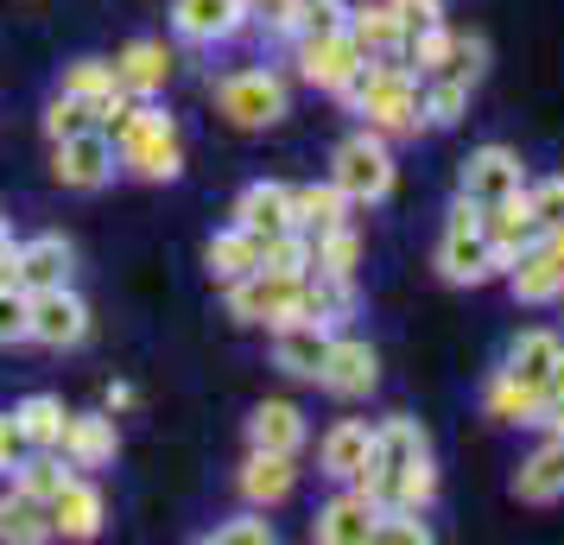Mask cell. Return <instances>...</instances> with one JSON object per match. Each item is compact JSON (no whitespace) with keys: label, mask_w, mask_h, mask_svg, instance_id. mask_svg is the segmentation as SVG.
I'll use <instances>...</instances> for the list:
<instances>
[{"label":"cell","mask_w":564,"mask_h":545,"mask_svg":"<svg viewBox=\"0 0 564 545\" xmlns=\"http://www.w3.org/2000/svg\"><path fill=\"white\" fill-rule=\"evenodd\" d=\"M469 96H476V83L451 77V70H437V77H419V121L425 128H457L463 115H469Z\"/></svg>","instance_id":"cell-26"},{"label":"cell","mask_w":564,"mask_h":545,"mask_svg":"<svg viewBox=\"0 0 564 545\" xmlns=\"http://www.w3.org/2000/svg\"><path fill=\"white\" fill-rule=\"evenodd\" d=\"M349 197L336 190V184H299L292 190V229H305V235H324L336 229V222H349Z\"/></svg>","instance_id":"cell-32"},{"label":"cell","mask_w":564,"mask_h":545,"mask_svg":"<svg viewBox=\"0 0 564 545\" xmlns=\"http://www.w3.org/2000/svg\"><path fill=\"white\" fill-rule=\"evenodd\" d=\"M527 197H533V216L539 229L552 235L564 229V172H545V178H527Z\"/></svg>","instance_id":"cell-41"},{"label":"cell","mask_w":564,"mask_h":545,"mask_svg":"<svg viewBox=\"0 0 564 545\" xmlns=\"http://www.w3.org/2000/svg\"><path fill=\"white\" fill-rule=\"evenodd\" d=\"M209 545H273V520H267V508H248V514L223 520V526H209L204 533Z\"/></svg>","instance_id":"cell-40"},{"label":"cell","mask_w":564,"mask_h":545,"mask_svg":"<svg viewBox=\"0 0 564 545\" xmlns=\"http://www.w3.org/2000/svg\"><path fill=\"white\" fill-rule=\"evenodd\" d=\"M121 172H133V178H147V184H172L184 172V146H178V133H153V140H133V146H121Z\"/></svg>","instance_id":"cell-30"},{"label":"cell","mask_w":564,"mask_h":545,"mask_svg":"<svg viewBox=\"0 0 564 545\" xmlns=\"http://www.w3.org/2000/svg\"><path fill=\"white\" fill-rule=\"evenodd\" d=\"M13 418H20V432H26L32 450H57V438H64V400L57 393H32V400H20L13 406Z\"/></svg>","instance_id":"cell-36"},{"label":"cell","mask_w":564,"mask_h":545,"mask_svg":"<svg viewBox=\"0 0 564 545\" xmlns=\"http://www.w3.org/2000/svg\"><path fill=\"white\" fill-rule=\"evenodd\" d=\"M361 64H368V52L349 39V26H336V32H299V77H305L311 89L343 96V89L356 83Z\"/></svg>","instance_id":"cell-6"},{"label":"cell","mask_w":564,"mask_h":545,"mask_svg":"<svg viewBox=\"0 0 564 545\" xmlns=\"http://www.w3.org/2000/svg\"><path fill=\"white\" fill-rule=\"evenodd\" d=\"M70 476H77V469H70V457H64V450H26V464L13 469V489H26L32 501H52Z\"/></svg>","instance_id":"cell-37"},{"label":"cell","mask_w":564,"mask_h":545,"mask_svg":"<svg viewBox=\"0 0 564 545\" xmlns=\"http://www.w3.org/2000/svg\"><path fill=\"white\" fill-rule=\"evenodd\" d=\"M336 26H349V0H299L292 39H299V32H336Z\"/></svg>","instance_id":"cell-44"},{"label":"cell","mask_w":564,"mask_h":545,"mask_svg":"<svg viewBox=\"0 0 564 545\" xmlns=\"http://www.w3.org/2000/svg\"><path fill=\"white\" fill-rule=\"evenodd\" d=\"M52 172L64 190H102L115 172H121V159H115V140H108V128H83V133H64V140H52Z\"/></svg>","instance_id":"cell-7"},{"label":"cell","mask_w":564,"mask_h":545,"mask_svg":"<svg viewBox=\"0 0 564 545\" xmlns=\"http://www.w3.org/2000/svg\"><path fill=\"white\" fill-rule=\"evenodd\" d=\"M444 70H451V77H463V83H482V70H488V39H457Z\"/></svg>","instance_id":"cell-45"},{"label":"cell","mask_w":564,"mask_h":545,"mask_svg":"<svg viewBox=\"0 0 564 545\" xmlns=\"http://www.w3.org/2000/svg\"><path fill=\"white\" fill-rule=\"evenodd\" d=\"M545 400H564V349H558V362H552V374H545Z\"/></svg>","instance_id":"cell-49"},{"label":"cell","mask_w":564,"mask_h":545,"mask_svg":"<svg viewBox=\"0 0 564 545\" xmlns=\"http://www.w3.org/2000/svg\"><path fill=\"white\" fill-rule=\"evenodd\" d=\"M437 273L451 286H488V280L508 273V254L488 241L482 222H444V235H437Z\"/></svg>","instance_id":"cell-5"},{"label":"cell","mask_w":564,"mask_h":545,"mask_svg":"<svg viewBox=\"0 0 564 545\" xmlns=\"http://www.w3.org/2000/svg\"><path fill=\"white\" fill-rule=\"evenodd\" d=\"M83 128H96V108L83 102V96H64V89H57L52 108H45V133L64 140V133H83Z\"/></svg>","instance_id":"cell-43"},{"label":"cell","mask_w":564,"mask_h":545,"mask_svg":"<svg viewBox=\"0 0 564 545\" xmlns=\"http://www.w3.org/2000/svg\"><path fill=\"white\" fill-rule=\"evenodd\" d=\"M26 432H20V418L13 413H0V476H13V469L26 464Z\"/></svg>","instance_id":"cell-47"},{"label":"cell","mask_w":564,"mask_h":545,"mask_svg":"<svg viewBox=\"0 0 564 545\" xmlns=\"http://www.w3.org/2000/svg\"><path fill=\"white\" fill-rule=\"evenodd\" d=\"M241 26H248L241 0H172V32L184 45H229Z\"/></svg>","instance_id":"cell-13"},{"label":"cell","mask_w":564,"mask_h":545,"mask_svg":"<svg viewBox=\"0 0 564 545\" xmlns=\"http://www.w3.org/2000/svg\"><path fill=\"white\" fill-rule=\"evenodd\" d=\"M57 450L70 457V469H108V464H115V450H121L115 418H108V413H70V418H64Z\"/></svg>","instance_id":"cell-21"},{"label":"cell","mask_w":564,"mask_h":545,"mask_svg":"<svg viewBox=\"0 0 564 545\" xmlns=\"http://www.w3.org/2000/svg\"><path fill=\"white\" fill-rule=\"evenodd\" d=\"M216 108H223L241 133L280 128L285 115H292V83H285L280 70L248 64V70H229V77L216 83Z\"/></svg>","instance_id":"cell-3"},{"label":"cell","mask_w":564,"mask_h":545,"mask_svg":"<svg viewBox=\"0 0 564 545\" xmlns=\"http://www.w3.org/2000/svg\"><path fill=\"white\" fill-rule=\"evenodd\" d=\"M520 184H527V159L513 153V146H501V140L476 146L457 165V197H469V204H495V197H508Z\"/></svg>","instance_id":"cell-10"},{"label":"cell","mask_w":564,"mask_h":545,"mask_svg":"<svg viewBox=\"0 0 564 545\" xmlns=\"http://www.w3.org/2000/svg\"><path fill=\"white\" fill-rule=\"evenodd\" d=\"M70 273H77V248L64 241V235H32L13 248V280L26 292H45V286H70Z\"/></svg>","instance_id":"cell-14"},{"label":"cell","mask_w":564,"mask_h":545,"mask_svg":"<svg viewBox=\"0 0 564 545\" xmlns=\"http://www.w3.org/2000/svg\"><path fill=\"white\" fill-rule=\"evenodd\" d=\"M343 102L356 108L375 133H387V140H406V133L425 128L419 121V70L406 57H368L356 70V83L343 89Z\"/></svg>","instance_id":"cell-1"},{"label":"cell","mask_w":564,"mask_h":545,"mask_svg":"<svg viewBox=\"0 0 564 545\" xmlns=\"http://www.w3.org/2000/svg\"><path fill=\"white\" fill-rule=\"evenodd\" d=\"M83 337H89V305L77 298V286H45V292H32L26 342H39V349H77Z\"/></svg>","instance_id":"cell-9"},{"label":"cell","mask_w":564,"mask_h":545,"mask_svg":"<svg viewBox=\"0 0 564 545\" xmlns=\"http://www.w3.org/2000/svg\"><path fill=\"white\" fill-rule=\"evenodd\" d=\"M545 241H552V248H558V254H564V229H552V235H545Z\"/></svg>","instance_id":"cell-52"},{"label":"cell","mask_w":564,"mask_h":545,"mask_svg":"<svg viewBox=\"0 0 564 545\" xmlns=\"http://www.w3.org/2000/svg\"><path fill=\"white\" fill-rule=\"evenodd\" d=\"M349 39L368 57H400L406 52V20L393 0H349Z\"/></svg>","instance_id":"cell-19"},{"label":"cell","mask_w":564,"mask_h":545,"mask_svg":"<svg viewBox=\"0 0 564 545\" xmlns=\"http://www.w3.org/2000/svg\"><path fill=\"white\" fill-rule=\"evenodd\" d=\"M235 489L248 508H280L285 494L299 489V457H280V450H248V464L235 469Z\"/></svg>","instance_id":"cell-16"},{"label":"cell","mask_w":564,"mask_h":545,"mask_svg":"<svg viewBox=\"0 0 564 545\" xmlns=\"http://www.w3.org/2000/svg\"><path fill=\"white\" fill-rule=\"evenodd\" d=\"M121 406H133V388H128V381H115V388H108V413H121Z\"/></svg>","instance_id":"cell-50"},{"label":"cell","mask_w":564,"mask_h":545,"mask_svg":"<svg viewBox=\"0 0 564 545\" xmlns=\"http://www.w3.org/2000/svg\"><path fill=\"white\" fill-rule=\"evenodd\" d=\"M324 349H330V330H324V324H311V317H292V324L273 330V368L292 374V381H317Z\"/></svg>","instance_id":"cell-18"},{"label":"cell","mask_w":564,"mask_h":545,"mask_svg":"<svg viewBox=\"0 0 564 545\" xmlns=\"http://www.w3.org/2000/svg\"><path fill=\"white\" fill-rule=\"evenodd\" d=\"M248 7V26H267V32H292L299 20V0H241Z\"/></svg>","instance_id":"cell-46"},{"label":"cell","mask_w":564,"mask_h":545,"mask_svg":"<svg viewBox=\"0 0 564 545\" xmlns=\"http://www.w3.org/2000/svg\"><path fill=\"white\" fill-rule=\"evenodd\" d=\"M229 317L235 324H267L280 330L292 317H305V273H280V266H254L248 280L229 286Z\"/></svg>","instance_id":"cell-4"},{"label":"cell","mask_w":564,"mask_h":545,"mask_svg":"<svg viewBox=\"0 0 564 545\" xmlns=\"http://www.w3.org/2000/svg\"><path fill=\"white\" fill-rule=\"evenodd\" d=\"M45 514H52V539H96L108 520V501L96 482H83V476H70L64 489L45 501Z\"/></svg>","instance_id":"cell-15"},{"label":"cell","mask_w":564,"mask_h":545,"mask_svg":"<svg viewBox=\"0 0 564 545\" xmlns=\"http://www.w3.org/2000/svg\"><path fill=\"white\" fill-rule=\"evenodd\" d=\"M393 178H400V165H393V140H387V133H375V128H356L330 153V184L356 209L381 204L387 190H393Z\"/></svg>","instance_id":"cell-2"},{"label":"cell","mask_w":564,"mask_h":545,"mask_svg":"<svg viewBox=\"0 0 564 545\" xmlns=\"http://www.w3.org/2000/svg\"><path fill=\"white\" fill-rule=\"evenodd\" d=\"M311 266H317V273H336V280H356V266H361V229L356 222H336V229L311 235Z\"/></svg>","instance_id":"cell-34"},{"label":"cell","mask_w":564,"mask_h":545,"mask_svg":"<svg viewBox=\"0 0 564 545\" xmlns=\"http://www.w3.org/2000/svg\"><path fill=\"white\" fill-rule=\"evenodd\" d=\"M482 229H488V241L501 248V254H520V248H533L539 235V216H533V197H527V184L520 190H508V197H495V204H482Z\"/></svg>","instance_id":"cell-20"},{"label":"cell","mask_w":564,"mask_h":545,"mask_svg":"<svg viewBox=\"0 0 564 545\" xmlns=\"http://www.w3.org/2000/svg\"><path fill=\"white\" fill-rule=\"evenodd\" d=\"M501 280H508L513 305H533V312H539V305H558V298H564V254L539 235L533 248H520V254L508 260V273H501Z\"/></svg>","instance_id":"cell-11"},{"label":"cell","mask_w":564,"mask_h":545,"mask_svg":"<svg viewBox=\"0 0 564 545\" xmlns=\"http://www.w3.org/2000/svg\"><path fill=\"white\" fill-rule=\"evenodd\" d=\"M317 388L330 393V400H368V393L381 388V356H375V342L330 330V349H324V368H317Z\"/></svg>","instance_id":"cell-8"},{"label":"cell","mask_w":564,"mask_h":545,"mask_svg":"<svg viewBox=\"0 0 564 545\" xmlns=\"http://www.w3.org/2000/svg\"><path fill=\"white\" fill-rule=\"evenodd\" d=\"M368 450H375V425L368 418H336L330 432L317 438V476L356 482V469L368 464Z\"/></svg>","instance_id":"cell-17"},{"label":"cell","mask_w":564,"mask_h":545,"mask_svg":"<svg viewBox=\"0 0 564 545\" xmlns=\"http://www.w3.org/2000/svg\"><path fill=\"white\" fill-rule=\"evenodd\" d=\"M375 545H432V520L419 508H381L375 514Z\"/></svg>","instance_id":"cell-39"},{"label":"cell","mask_w":564,"mask_h":545,"mask_svg":"<svg viewBox=\"0 0 564 545\" xmlns=\"http://www.w3.org/2000/svg\"><path fill=\"white\" fill-rule=\"evenodd\" d=\"M26 312H32V292L20 286V280H7V286H0V349L26 342Z\"/></svg>","instance_id":"cell-42"},{"label":"cell","mask_w":564,"mask_h":545,"mask_svg":"<svg viewBox=\"0 0 564 545\" xmlns=\"http://www.w3.org/2000/svg\"><path fill=\"white\" fill-rule=\"evenodd\" d=\"M0 241H13V235H7V209H0Z\"/></svg>","instance_id":"cell-53"},{"label":"cell","mask_w":564,"mask_h":545,"mask_svg":"<svg viewBox=\"0 0 564 545\" xmlns=\"http://www.w3.org/2000/svg\"><path fill=\"white\" fill-rule=\"evenodd\" d=\"M13 280V241H0V286Z\"/></svg>","instance_id":"cell-51"},{"label":"cell","mask_w":564,"mask_h":545,"mask_svg":"<svg viewBox=\"0 0 564 545\" xmlns=\"http://www.w3.org/2000/svg\"><path fill=\"white\" fill-rule=\"evenodd\" d=\"M513 501H527V508H558L564 501V438H545L513 469Z\"/></svg>","instance_id":"cell-22"},{"label":"cell","mask_w":564,"mask_h":545,"mask_svg":"<svg viewBox=\"0 0 564 545\" xmlns=\"http://www.w3.org/2000/svg\"><path fill=\"white\" fill-rule=\"evenodd\" d=\"M539 400H545V388H533V381H520V374H508V368H495L482 388V413L501 418V425H533Z\"/></svg>","instance_id":"cell-29"},{"label":"cell","mask_w":564,"mask_h":545,"mask_svg":"<svg viewBox=\"0 0 564 545\" xmlns=\"http://www.w3.org/2000/svg\"><path fill=\"white\" fill-rule=\"evenodd\" d=\"M432 501H437V464H432V450H419V457H406V464L393 469L387 508H419V514H432Z\"/></svg>","instance_id":"cell-35"},{"label":"cell","mask_w":564,"mask_h":545,"mask_svg":"<svg viewBox=\"0 0 564 545\" xmlns=\"http://www.w3.org/2000/svg\"><path fill=\"white\" fill-rule=\"evenodd\" d=\"M115 77L128 96H159L172 83V45L165 39H133L128 52L115 57Z\"/></svg>","instance_id":"cell-25"},{"label":"cell","mask_w":564,"mask_h":545,"mask_svg":"<svg viewBox=\"0 0 564 545\" xmlns=\"http://www.w3.org/2000/svg\"><path fill=\"white\" fill-rule=\"evenodd\" d=\"M305 317L324 324V330H343L356 317V280H336V273L305 266Z\"/></svg>","instance_id":"cell-28"},{"label":"cell","mask_w":564,"mask_h":545,"mask_svg":"<svg viewBox=\"0 0 564 545\" xmlns=\"http://www.w3.org/2000/svg\"><path fill=\"white\" fill-rule=\"evenodd\" d=\"M204 266H209V280H223V286H235V280H248V273L260 266V235H248L241 222H229L223 235H209Z\"/></svg>","instance_id":"cell-27"},{"label":"cell","mask_w":564,"mask_h":545,"mask_svg":"<svg viewBox=\"0 0 564 545\" xmlns=\"http://www.w3.org/2000/svg\"><path fill=\"white\" fill-rule=\"evenodd\" d=\"M451 45H457V32L437 20V26H412L406 32V52H400V57H406L419 77H437V70L451 64Z\"/></svg>","instance_id":"cell-38"},{"label":"cell","mask_w":564,"mask_h":545,"mask_svg":"<svg viewBox=\"0 0 564 545\" xmlns=\"http://www.w3.org/2000/svg\"><path fill=\"white\" fill-rule=\"evenodd\" d=\"M0 539H7V545H39V539H52V514H45V501H32L26 489L0 494Z\"/></svg>","instance_id":"cell-33"},{"label":"cell","mask_w":564,"mask_h":545,"mask_svg":"<svg viewBox=\"0 0 564 545\" xmlns=\"http://www.w3.org/2000/svg\"><path fill=\"white\" fill-rule=\"evenodd\" d=\"M235 222L248 235H280V229H292V184H273V178H254L241 197H235V209H229Z\"/></svg>","instance_id":"cell-23"},{"label":"cell","mask_w":564,"mask_h":545,"mask_svg":"<svg viewBox=\"0 0 564 545\" xmlns=\"http://www.w3.org/2000/svg\"><path fill=\"white\" fill-rule=\"evenodd\" d=\"M564 337L558 330H545V324H533V330H520V337L508 342V374H520V381H533V388H545V374H552V362H558Z\"/></svg>","instance_id":"cell-31"},{"label":"cell","mask_w":564,"mask_h":545,"mask_svg":"<svg viewBox=\"0 0 564 545\" xmlns=\"http://www.w3.org/2000/svg\"><path fill=\"white\" fill-rule=\"evenodd\" d=\"M375 501L361 489H349V482H336V494L317 508V520H311V539L317 545H375Z\"/></svg>","instance_id":"cell-12"},{"label":"cell","mask_w":564,"mask_h":545,"mask_svg":"<svg viewBox=\"0 0 564 545\" xmlns=\"http://www.w3.org/2000/svg\"><path fill=\"white\" fill-rule=\"evenodd\" d=\"M248 450H280V457H299L305 450V413L292 400H260L248 413Z\"/></svg>","instance_id":"cell-24"},{"label":"cell","mask_w":564,"mask_h":545,"mask_svg":"<svg viewBox=\"0 0 564 545\" xmlns=\"http://www.w3.org/2000/svg\"><path fill=\"white\" fill-rule=\"evenodd\" d=\"M393 7H400L406 32L412 26H437V20H444V0H393Z\"/></svg>","instance_id":"cell-48"}]
</instances>
